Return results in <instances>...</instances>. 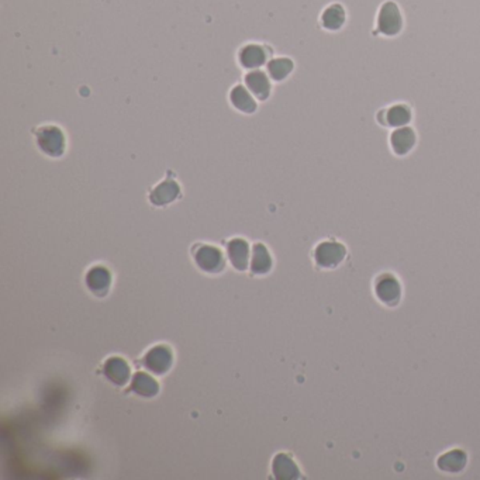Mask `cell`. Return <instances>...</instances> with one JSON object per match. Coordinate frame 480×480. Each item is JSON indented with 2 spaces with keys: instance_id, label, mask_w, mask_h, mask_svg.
Here are the masks:
<instances>
[{
  "instance_id": "cell-1",
  "label": "cell",
  "mask_w": 480,
  "mask_h": 480,
  "mask_svg": "<svg viewBox=\"0 0 480 480\" xmlns=\"http://www.w3.org/2000/svg\"><path fill=\"white\" fill-rule=\"evenodd\" d=\"M34 140L38 149L49 156L60 158L65 154L67 149V134L57 124H41L34 129Z\"/></svg>"
},
{
  "instance_id": "cell-2",
  "label": "cell",
  "mask_w": 480,
  "mask_h": 480,
  "mask_svg": "<svg viewBox=\"0 0 480 480\" xmlns=\"http://www.w3.org/2000/svg\"><path fill=\"white\" fill-rule=\"evenodd\" d=\"M373 292L383 306L397 307L403 297V285L395 274L383 272L373 282Z\"/></svg>"
},
{
  "instance_id": "cell-3",
  "label": "cell",
  "mask_w": 480,
  "mask_h": 480,
  "mask_svg": "<svg viewBox=\"0 0 480 480\" xmlns=\"http://www.w3.org/2000/svg\"><path fill=\"white\" fill-rule=\"evenodd\" d=\"M347 256V247L337 240H326L314 249V260L322 270H336Z\"/></svg>"
},
{
  "instance_id": "cell-4",
  "label": "cell",
  "mask_w": 480,
  "mask_h": 480,
  "mask_svg": "<svg viewBox=\"0 0 480 480\" xmlns=\"http://www.w3.org/2000/svg\"><path fill=\"white\" fill-rule=\"evenodd\" d=\"M271 56L272 49L270 47L259 42H248L238 49L237 60L241 68L245 71H254L266 67L271 60Z\"/></svg>"
},
{
  "instance_id": "cell-5",
  "label": "cell",
  "mask_w": 480,
  "mask_h": 480,
  "mask_svg": "<svg viewBox=\"0 0 480 480\" xmlns=\"http://www.w3.org/2000/svg\"><path fill=\"white\" fill-rule=\"evenodd\" d=\"M378 31L386 37H396L403 28V16L399 6L389 0L379 10L376 20Z\"/></svg>"
},
{
  "instance_id": "cell-6",
  "label": "cell",
  "mask_w": 480,
  "mask_h": 480,
  "mask_svg": "<svg viewBox=\"0 0 480 480\" xmlns=\"http://www.w3.org/2000/svg\"><path fill=\"white\" fill-rule=\"evenodd\" d=\"M244 85L258 101L268 100L272 94V79L266 71H247V74L244 75Z\"/></svg>"
},
{
  "instance_id": "cell-7",
  "label": "cell",
  "mask_w": 480,
  "mask_h": 480,
  "mask_svg": "<svg viewBox=\"0 0 480 480\" xmlns=\"http://www.w3.org/2000/svg\"><path fill=\"white\" fill-rule=\"evenodd\" d=\"M467 454L462 448H452L437 458V469L448 474H459L467 466Z\"/></svg>"
},
{
  "instance_id": "cell-8",
  "label": "cell",
  "mask_w": 480,
  "mask_h": 480,
  "mask_svg": "<svg viewBox=\"0 0 480 480\" xmlns=\"http://www.w3.org/2000/svg\"><path fill=\"white\" fill-rule=\"evenodd\" d=\"M229 100L233 109L245 116H251L258 110V100L247 89L245 85H234L229 93Z\"/></svg>"
},
{
  "instance_id": "cell-9",
  "label": "cell",
  "mask_w": 480,
  "mask_h": 480,
  "mask_svg": "<svg viewBox=\"0 0 480 480\" xmlns=\"http://www.w3.org/2000/svg\"><path fill=\"white\" fill-rule=\"evenodd\" d=\"M415 133L411 127H400L390 137V145L396 155H407L415 145Z\"/></svg>"
},
{
  "instance_id": "cell-10",
  "label": "cell",
  "mask_w": 480,
  "mask_h": 480,
  "mask_svg": "<svg viewBox=\"0 0 480 480\" xmlns=\"http://www.w3.org/2000/svg\"><path fill=\"white\" fill-rule=\"evenodd\" d=\"M293 69H295V63L288 57H275V58H271L270 63L266 64V72H268L272 82H276V83L286 81L293 72Z\"/></svg>"
},
{
  "instance_id": "cell-11",
  "label": "cell",
  "mask_w": 480,
  "mask_h": 480,
  "mask_svg": "<svg viewBox=\"0 0 480 480\" xmlns=\"http://www.w3.org/2000/svg\"><path fill=\"white\" fill-rule=\"evenodd\" d=\"M347 13L345 9L340 3H333L329 8L324 9L320 17V23H322L323 28L329 31H338L345 24Z\"/></svg>"
},
{
  "instance_id": "cell-12",
  "label": "cell",
  "mask_w": 480,
  "mask_h": 480,
  "mask_svg": "<svg viewBox=\"0 0 480 480\" xmlns=\"http://www.w3.org/2000/svg\"><path fill=\"white\" fill-rule=\"evenodd\" d=\"M411 110L408 109V106L406 104H395L393 108H390L388 110V124L395 127V129H400V127H406L410 122H411Z\"/></svg>"
},
{
  "instance_id": "cell-13",
  "label": "cell",
  "mask_w": 480,
  "mask_h": 480,
  "mask_svg": "<svg viewBox=\"0 0 480 480\" xmlns=\"http://www.w3.org/2000/svg\"><path fill=\"white\" fill-rule=\"evenodd\" d=\"M178 192L179 189L175 182H163L152 193V200L155 201V204H167L178 196Z\"/></svg>"
},
{
  "instance_id": "cell-14",
  "label": "cell",
  "mask_w": 480,
  "mask_h": 480,
  "mask_svg": "<svg viewBox=\"0 0 480 480\" xmlns=\"http://www.w3.org/2000/svg\"><path fill=\"white\" fill-rule=\"evenodd\" d=\"M229 252H230V256L233 258L234 263L235 265H240L247 258V244L242 241V240H234L230 242L229 245Z\"/></svg>"
}]
</instances>
